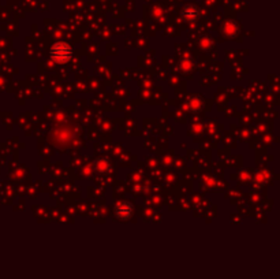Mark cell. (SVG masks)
Wrapping results in <instances>:
<instances>
[{
	"instance_id": "6da1fadb",
	"label": "cell",
	"mask_w": 280,
	"mask_h": 279,
	"mask_svg": "<svg viewBox=\"0 0 280 279\" xmlns=\"http://www.w3.org/2000/svg\"><path fill=\"white\" fill-rule=\"evenodd\" d=\"M51 56L59 62H66L67 59L71 58V49L69 48V45L65 43L55 44L51 49Z\"/></svg>"
}]
</instances>
